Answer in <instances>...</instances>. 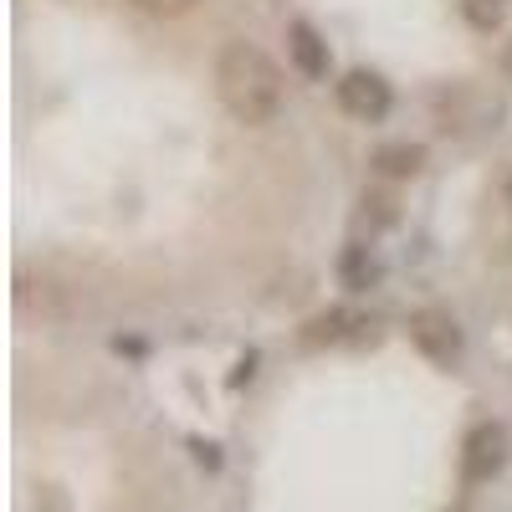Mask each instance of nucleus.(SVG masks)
Returning a JSON list of instances; mask_svg holds the SVG:
<instances>
[{
    "mask_svg": "<svg viewBox=\"0 0 512 512\" xmlns=\"http://www.w3.org/2000/svg\"><path fill=\"white\" fill-rule=\"evenodd\" d=\"M410 338L420 344V354H431L436 364H451V359L461 354V328H456V318L441 313V308L415 313V318H410Z\"/></svg>",
    "mask_w": 512,
    "mask_h": 512,
    "instance_id": "nucleus-3",
    "label": "nucleus"
},
{
    "mask_svg": "<svg viewBox=\"0 0 512 512\" xmlns=\"http://www.w3.org/2000/svg\"><path fill=\"white\" fill-rule=\"evenodd\" d=\"M338 103H344V113L374 123V118L390 113V82H384L379 72H364L359 67V72H349L344 82H338Z\"/></svg>",
    "mask_w": 512,
    "mask_h": 512,
    "instance_id": "nucleus-2",
    "label": "nucleus"
},
{
    "mask_svg": "<svg viewBox=\"0 0 512 512\" xmlns=\"http://www.w3.org/2000/svg\"><path fill=\"white\" fill-rule=\"evenodd\" d=\"M461 11H466V21H472V26L492 31L502 21V0H461Z\"/></svg>",
    "mask_w": 512,
    "mask_h": 512,
    "instance_id": "nucleus-7",
    "label": "nucleus"
},
{
    "mask_svg": "<svg viewBox=\"0 0 512 512\" xmlns=\"http://www.w3.org/2000/svg\"><path fill=\"white\" fill-rule=\"evenodd\" d=\"M374 164L384 169L390 180H410V175H420V164H425V154L415 149V144H384L379 154H374Z\"/></svg>",
    "mask_w": 512,
    "mask_h": 512,
    "instance_id": "nucleus-6",
    "label": "nucleus"
},
{
    "mask_svg": "<svg viewBox=\"0 0 512 512\" xmlns=\"http://www.w3.org/2000/svg\"><path fill=\"white\" fill-rule=\"evenodd\" d=\"M287 47H292V62L303 77H328V41H318V31L308 21H292Z\"/></svg>",
    "mask_w": 512,
    "mask_h": 512,
    "instance_id": "nucleus-5",
    "label": "nucleus"
},
{
    "mask_svg": "<svg viewBox=\"0 0 512 512\" xmlns=\"http://www.w3.org/2000/svg\"><path fill=\"white\" fill-rule=\"evenodd\" d=\"M216 88H221V103L241 123H272L282 113V72L262 47H251V41H231L221 52Z\"/></svg>",
    "mask_w": 512,
    "mask_h": 512,
    "instance_id": "nucleus-1",
    "label": "nucleus"
},
{
    "mask_svg": "<svg viewBox=\"0 0 512 512\" xmlns=\"http://www.w3.org/2000/svg\"><path fill=\"white\" fill-rule=\"evenodd\" d=\"M507 67H512V52H507Z\"/></svg>",
    "mask_w": 512,
    "mask_h": 512,
    "instance_id": "nucleus-9",
    "label": "nucleus"
},
{
    "mask_svg": "<svg viewBox=\"0 0 512 512\" xmlns=\"http://www.w3.org/2000/svg\"><path fill=\"white\" fill-rule=\"evenodd\" d=\"M502 461H507V431L502 425H477V431L466 436V456H461L466 482H487Z\"/></svg>",
    "mask_w": 512,
    "mask_h": 512,
    "instance_id": "nucleus-4",
    "label": "nucleus"
},
{
    "mask_svg": "<svg viewBox=\"0 0 512 512\" xmlns=\"http://www.w3.org/2000/svg\"><path fill=\"white\" fill-rule=\"evenodd\" d=\"M134 6H139L144 16H159V21H175V16L195 11V0H134Z\"/></svg>",
    "mask_w": 512,
    "mask_h": 512,
    "instance_id": "nucleus-8",
    "label": "nucleus"
}]
</instances>
